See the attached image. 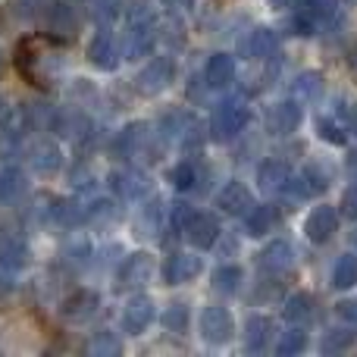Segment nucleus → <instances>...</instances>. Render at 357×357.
Segmentation results:
<instances>
[{"mask_svg":"<svg viewBox=\"0 0 357 357\" xmlns=\"http://www.w3.org/2000/svg\"><path fill=\"white\" fill-rule=\"evenodd\" d=\"M63 56L56 50V44L50 41V35L41 38H25L16 47V66L25 75V82L35 88H50L56 79V69H60Z\"/></svg>","mask_w":357,"mask_h":357,"instance_id":"1","label":"nucleus"},{"mask_svg":"<svg viewBox=\"0 0 357 357\" xmlns=\"http://www.w3.org/2000/svg\"><path fill=\"white\" fill-rule=\"evenodd\" d=\"M248 119H251V113H248L245 104H238V100H226V104H220L213 110V116H210V132L207 135L213 138V142H220V144L232 142V138L248 126Z\"/></svg>","mask_w":357,"mask_h":357,"instance_id":"2","label":"nucleus"},{"mask_svg":"<svg viewBox=\"0 0 357 357\" xmlns=\"http://www.w3.org/2000/svg\"><path fill=\"white\" fill-rule=\"evenodd\" d=\"M173 79H176L173 56H154V60H151L148 66L138 73L135 91L144 94V98H157V94H163L169 85H173Z\"/></svg>","mask_w":357,"mask_h":357,"instance_id":"3","label":"nucleus"},{"mask_svg":"<svg viewBox=\"0 0 357 357\" xmlns=\"http://www.w3.org/2000/svg\"><path fill=\"white\" fill-rule=\"evenodd\" d=\"M201 335H204V342H210V345H226V342H232V335H235L232 314H229L226 307H220V304L204 307V314H201Z\"/></svg>","mask_w":357,"mask_h":357,"instance_id":"4","label":"nucleus"},{"mask_svg":"<svg viewBox=\"0 0 357 357\" xmlns=\"http://www.w3.org/2000/svg\"><path fill=\"white\" fill-rule=\"evenodd\" d=\"M151 276H154V257L151 254H132L119 266L116 285L119 289H138V285L151 282Z\"/></svg>","mask_w":357,"mask_h":357,"instance_id":"5","label":"nucleus"},{"mask_svg":"<svg viewBox=\"0 0 357 357\" xmlns=\"http://www.w3.org/2000/svg\"><path fill=\"white\" fill-rule=\"evenodd\" d=\"M335 229H339V210L329 207V204L314 207L310 210V216H307V222H304V232H307V238L314 241V245L329 241L335 235Z\"/></svg>","mask_w":357,"mask_h":357,"instance_id":"6","label":"nucleus"},{"mask_svg":"<svg viewBox=\"0 0 357 357\" xmlns=\"http://www.w3.org/2000/svg\"><path fill=\"white\" fill-rule=\"evenodd\" d=\"M182 232H185V238H188L195 248L207 251V248H213L216 238H220V222H216L210 213H191Z\"/></svg>","mask_w":357,"mask_h":357,"instance_id":"7","label":"nucleus"},{"mask_svg":"<svg viewBox=\"0 0 357 357\" xmlns=\"http://www.w3.org/2000/svg\"><path fill=\"white\" fill-rule=\"evenodd\" d=\"M333 0H301V6L295 10V31L298 35H314L317 25L333 16Z\"/></svg>","mask_w":357,"mask_h":357,"instance_id":"8","label":"nucleus"},{"mask_svg":"<svg viewBox=\"0 0 357 357\" xmlns=\"http://www.w3.org/2000/svg\"><path fill=\"white\" fill-rule=\"evenodd\" d=\"M197 273H201V257L185 254V251H176V254H169L167 264H163V282L167 285H182V282H191Z\"/></svg>","mask_w":357,"mask_h":357,"instance_id":"9","label":"nucleus"},{"mask_svg":"<svg viewBox=\"0 0 357 357\" xmlns=\"http://www.w3.org/2000/svg\"><path fill=\"white\" fill-rule=\"evenodd\" d=\"M257 264L264 273L282 276V273H289L291 266H295V248H291L289 241H273V245H266L264 251H260Z\"/></svg>","mask_w":357,"mask_h":357,"instance_id":"10","label":"nucleus"},{"mask_svg":"<svg viewBox=\"0 0 357 357\" xmlns=\"http://www.w3.org/2000/svg\"><path fill=\"white\" fill-rule=\"evenodd\" d=\"M98 304H100L98 291H91V289L73 291V295L63 301V320H69V323H85V320H91V317L98 314Z\"/></svg>","mask_w":357,"mask_h":357,"instance_id":"11","label":"nucleus"},{"mask_svg":"<svg viewBox=\"0 0 357 357\" xmlns=\"http://www.w3.org/2000/svg\"><path fill=\"white\" fill-rule=\"evenodd\" d=\"M88 60H91V66L104 69V73H113V69L119 66V60H123V50H119V44L113 41L110 35L100 31V35L91 38V44H88Z\"/></svg>","mask_w":357,"mask_h":357,"instance_id":"12","label":"nucleus"},{"mask_svg":"<svg viewBox=\"0 0 357 357\" xmlns=\"http://www.w3.org/2000/svg\"><path fill=\"white\" fill-rule=\"evenodd\" d=\"M151 320H154V301H151V298L135 295L129 304H126V310H123V329L129 335L144 333V329L151 326Z\"/></svg>","mask_w":357,"mask_h":357,"instance_id":"13","label":"nucleus"},{"mask_svg":"<svg viewBox=\"0 0 357 357\" xmlns=\"http://www.w3.org/2000/svg\"><path fill=\"white\" fill-rule=\"evenodd\" d=\"M29 260V248L22 238L13 235H0V276H16Z\"/></svg>","mask_w":357,"mask_h":357,"instance_id":"14","label":"nucleus"},{"mask_svg":"<svg viewBox=\"0 0 357 357\" xmlns=\"http://www.w3.org/2000/svg\"><path fill=\"white\" fill-rule=\"evenodd\" d=\"M157 44V25L154 19H148V22H135L129 31V41H126V54L132 56V60H138V56H148L151 50H154Z\"/></svg>","mask_w":357,"mask_h":357,"instance_id":"15","label":"nucleus"},{"mask_svg":"<svg viewBox=\"0 0 357 357\" xmlns=\"http://www.w3.org/2000/svg\"><path fill=\"white\" fill-rule=\"evenodd\" d=\"M216 207H220L222 213L238 216V213H248V210L254 207V197L241 182H229L226 188L220 191V197H216Z\"/></svg>","mask_w":357,"mask_h":357,"instance_id":"16","label":"nucleus"},{"mask_svg":"<svg viewBox=\"0 0 357 357\" xmlns=\"http://www.w3.org/2000/svg\"><path fill=\"white\" fill-rule=\"evenodd\" d=\"M301 126V107L295 100H282L270 110V132L273 135H291Z\"/></svg>","mask_w":357,"mask_h":357,"instance_id":"17","label":"nucleus"},{"mask_svg":"<svg viewBox=\"0 0 357 357\" xmlns=\"http://www.w3.org/2000/svg\"><path fill=\"white\" fill-rule=\"evenodd\" d=\"M110 185L119 197L135 201V197H142L144 191H148V176L138 173V169H119V173L110 176Z\"/></svg>","mask_w":357,"mask_h":357,"instance_id":"18","label":"nucleus"},{"mask_svg":"<svg viewBox=\"0 0 357 357\" xmlns=\"http://www.w3.org/2000/svg\"><path fill=\"white\" fill-rule=\"evenodd\" d=\"M273 339V320L270 317H251V320L245 323V348L251 354H260L266 351V345H270Z\"/></svg>","mask_w":357,"mask_h":357,"instance_id":"19","label":"nucleus"},{"mask_svg":"<svg viewBox=\"0 0 357 357\" xmlns=\"http://www.w3.org/2000/svg\"><path fill=\"white\" fill-rule=\"evenodd\" d=\"M248 56H254V60H270V56L279 54V35L273 29H254L251 38H248L245 44Z\"/></svg>","mask_w":357,"mask_h":357,"instance_id":"20","label":"nucleus"},{"mask_svg":"<svg viewBox=\"0 0 357 357\" xmlns=\"http://www.w3.org/2000/svg\"><path fill=\"white\" fill-rule=\"evenodd\" d=\"M207 85L210 88H229L235 82V60L229 54H213L207 60Z\"/></svg>","mask_w":357,"mask_h":357,"instance_id":"21","label":"nucleus"},{"mask_svg":"<svg viewBox=\"0 0 357 357\" xmlns=\"http://www.w3.org/2000/svg\"><path fill=\"white\" fill-rule=\"evenodd\" d=\"M63 163V154L54 142H38V148L31 151V167L38 176H54Z\"/></svg>","mask_w":357,"mask_h":357,"instance_id":"22","label":"nucleus"},{"mask_svg":"<svg viewBox=\"0 0 357 357\" xmlns=\"http://www.w3.org/2000/svg\"><path fill=\"white\" fill-rule=\"evenodd\" d=\"M144 132H148V126H142V123H132V126H126L123 132H119V138L113 142V151H116L119 157H138V151H142V144H144Z\"/></svg>","mask_w":357,"mask_h":357,"instance_id":"23","label":"nucleus"},{"mask_svg":"<svg viewBox=\"0 0 357 357\" xmlns=\"http://www.w3.org/2000/svg\"><path fill=\"white\" fill-rule=\"evenodd\" d=\"M273 226H276V207H270V204H264V207H251L245 213V229H248V235H254V238H260L264 232H270Z\"/></svg>","mask_w":357,"mask_h":357,"instance_id":"24","label":"nucleus"},{"mask_svg":"<svg viewBox=\"0 0 357 357\" xmlns=\"http://www.w3.org/2000/svg\"><path fill=\"white\" fill-rule=\"evenodd\" d=\"M285 178H289V167H285L282 160H264V163H260V169H257V182H260V188H266V191H279V188H282Z\"/></svg>","mask_w":357,"mask_h":357,"instance_id":"25","label":"nucleus"},{"mask_svg":"<svg viewBox=\"0 0 357 357\" xmlns=\"http://www.w3.org/2000/svg\"><path fill=\"white\" fill-rule=\"evenodd\" d=\"M88 354H94V357H116V354H123V342H119L110 329H100V333H94L91 339H88Z\"/></svg>","mask_w":357,"mask_h":357,"instance_id":"26","label":"nucleus"},{"mask_svg":"<svg viewBox=\"0 0 357 357\" xmlns=\"http://www.w3.org/2000/svg\"><path fill=\"white\" fill-rule=\"evenodd\" d=\"M25 191V176L16 167H6L0 173V204H13Z\"/></svg>","mask_w":357,"mask_h":357,"instance_id":"27","label":"nucleus"},{"mask_svg":"<svg viewBox=\"0 0 357 357\" xmlns=\"http://www.w3.org/2000/svg\"><path fill=\"white\" fill-rule=\"evenodd\" d=\"M285 320H291V323H304V320H310L314 317V298L307 295V291H298V295H291L289 301H285Z\"/></svg>","mask_w":357,"mask_h":357,"instance_id":"28","label":"nucleus"},{"mask_svg":"<svg viewBox=\"0 0 357 357\" xmlns=\"http://www.w3.org/2000/svg\"><path fill=\"white\" fill-rule=\"evenodd\" d=\"M188 320H191V314H188V304H169L167 310H163V329L167 333H173V335H182V333H188Z\"/></svg>","mask_w":357,"mask_h":357,"instance_id":"29","label":"nucleus"},{"mask_svg":"<svg viewBox=\"0 0 357 357\" xmlns=\"http://www.w3.org/2000/svg\"><path fill=\"white\" fill-rule=\"evenodd\" d=\"M354 342H357V333H351V329H329V333L323 335L320 351L323 354H342V351H348Z\"/></svg>","mask_w":357,"mask_h":357,"instance_id":"30","label":"nucleus"},{"mask_svg":"<svg viewBox=\"0 0 357 357\" xmlns=\"http://www.w3.org/2000/svg\"><path fill=\"white\" fill-rule=\"evenodd\" d=\"M333 285L335 289H354L357 285V257L354 254L339 257V264H335V270H333Z\"/></svg>","mask_w":357,"mask_h":357,"instance_id":"31","label":"nucleus"},{"mask_svg":"<svg viewBox=\"0 0 357 357\" xmlns=\"http://www.w3.org/2000/svg\"><path fill=\"white\" fill-rule=\"evenodd\" d=\"M213 291H220V295H235V291L241 289V270L238 266H220V270L213 273Z\"/></svg>","mask_w":357,"mask_h":357,"instance_id":"32","label":"nucleus"},{"mask_svg":"<svg viewBox=\"0 0 357 357\" xmlns=\"http://www.w3.org/2000/svg\"><path fill=\"white\" fill-rule=\"evenodd\" d=\"M119 13H123V0H98L94 10H91V16L100 29H110V25L119 19Z\"/></svg>","mask_w":357,"mask_h":357,"instance_id":"33","label":"nucleus"},{"mask_svg":"<svg viewBox=\"0 0 357 357\" xmlns=\"http://www.w3.org/2000/svg\"><path fill=\"white\" fill-rule=\"evenodd\" d=\"M304 348H307V335H304L301 329H291V333H285L282 339L276 342V354L279 357H295V354H301Z\"/></svg>","mask_w":357,"mask_h":357,"instance_id":"34","label":"nucleus"},{"mask_svg":"<svg viewBox=\"0 0 357 357\" xmlns=\"http://www.w3.org/2000/svg\"><path fill=\"white\" fill-rule=\"evenodd\" d=\"M295 94H301V98L314 100L323 94V75L320 73H301L295 82Z\"/></svg>","mask_w":357,"mask_h":357,"instance_id":"35","label":"nucleus"},{"mask_svg":"<svg viewBox=\"0 0 357 357\" xmlns=\"http://www.w3.org/2000/svg\"><path fill=\"white\" fill-rule=\"evenodd\" d=\"M54 213L63 226H79V222H85V207H79L75 201H60L54 207Z\"/></svg>","mask_w":357,"mask_h":357,"instance_id":"36","label":"nucleus"},{"mask_svg":"<svg viewBox=\"0 0 357 357\" xmlns=\"http://www.w3.org/2000/svg\"><path fill=\"white\" fill-rule=\"evenodd\" d=\"M169 182H173L178 191H191L195 188V182H197V169L191 167L188 160L178 163V167H173V173H169Z\"/></svg>","mask_w":357,"mask_h":357,"instance_id":"37","label":"nucleus"},{"mask_svg":"<svg viewBox=\"0 0 357 357\" xmlns=\"http://www.w3.org/2000/svg\"><path fill=\"white\" fill-rule=\"evenodd\" d=\"M301 182H304V188H307V195H320V191L329 188V176L323 173L320 167H307V169H304Z\"/></svg>","mask_w":357,"mask_h":357,"instance_id":"38","label":"nucleus"},{"mask_svg":"<svg viewBox=\"0 0 357 357\" xmlns=\"http://www.w3.org/2000/svg\"><path fill=\"white\" fill-rule=\"evenodd\" d=\"M320 135L329 144H345V129L339 123H333V119H320Z\"/></svg>","mask_w":357,"mask_h":357,"instance_id":"39","label":"nucleus"},{"mask_svg":"<svg viewBox=\"0 0 357 357\" xmlns=\"http://www.w3.org/2000/svg\"><path fill=\"white\" fill-rule=\"evenodd\" d=\"M129 19H132V25H135V22H148V19H154V10H151L148 0H135V3L129 6Z\"/></svg>","mask_w":357,"mask_h":357,"instance_id":"40","label":"nucleus"},{"mask_svg":"<svg viewBox=\"0 0 357 357\" xmlns=\"http://www.w3.org/2000/svg\"><path fill=\"white\" fill-rule=\"evenodd\" d=\"M342 213L348 216V220H357V185L345 191V197H342Z\"/></svg>","mask_w":357,"mask_h":357,"instance_id":"41","label":"nucleus"},{"mask_svg":"<svg viewBox=\"0 0 357 357\" xmlns=\"http://www.w3.org/2000/svg\"><path fill=\"white\" fill-rule=\"evenodd\" d=\"M339 317L342 320H348L351 326H357V301H342L339 304Z\"/></svg>","mask_w":357,"mask_h":357,"instance_id":"42","label":"nucleus"},{"mask_svg":"<svg viewBox=\"0 0 357 357\" xmlns=\"http://www.w3.org/2000/svg\"><path fill=\"white\" fill-rule=\"evenodd\" d=\"M167 10H176V13H188L195 6V0H160Z\"/></svg>","mask_w":357,"mask_h":357,"instance_id":"43","label":"nucleus"},{"mask_svg":"<svg viewBox=\"0 0 357 357\" xmlns=\"http://www.w3.org/2000/svg\"><path fill=\"white\" fill-rule=\"evenodd\" d=\"M273 6H295V0H270Z\"/></svg>","mask_w":357,"mask_h":357,"instance_id":"44","label":"nucleus"},{"mask_svg":"<svg viewBox=\"0 0 357 357\" xmlns=\"http://www.w3.org/2000/svg\"><path fill=\"white\" fill-rule=\"evenodd\" d=\"M6 113H10V110H6V107H3V100H0V123H3V116H6Z\"/></svg>","mask_w":357,"mask_h":357,"instance_id":"45","label":"nucleus"},{"mask_svg":"<svg viewBox=\"0 0 357 357\" xmlns=\"http://www.w3.org/2000/svg\"><path fill=\"white\" fill-rule=\"evenodd\" d=\"M351 245H354V251H357V232L351 235Z\"/></svg>","mask_w":357,"mask_h":357,"instance_id":"46","label":"nucleus"},{"mask_svg":"<svg viewBox=\"0 0 357 357\" xmlns=\"http://www.w3.org/2000/svg\"><path fill=\"white\" fill-rule=\"evenodd\" d=\"M351 63H354V66H357V47H354V54H351Z\"/></svg>","mask_w":357,"mask_h":357,"instance_id":"47","label":"nucleus"}]
</instances>
